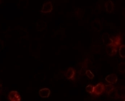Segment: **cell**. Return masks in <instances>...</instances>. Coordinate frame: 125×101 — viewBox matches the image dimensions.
Returning a JSON list of instances; mask_svg holds the SVG:
<instances>
[{
  "label": "cell",
  "mask_w": 125,
  "mask_h": 101,
  "mask_svg": "<svg viewBox=\"0 0 125 101\" xmlns=\"http://www.w3.org/2000/svg\"><path fill=\"white\" fill-rule=\"evenodd\" d=\"M105 80L109 83L115 84L117 81V77L115 75L112 74L107 76L105 78Z\"/></svg>",
  "instance_id": "ba28073f"
},
{
  "label": "cell",
  "mask_w": 125,
  "mask_h": 101,
  "mask_svg": "<svg viewBox=\"0 0 125 101\" xmlns=\"http://www.w3.org/2000/svg\"><path fill=\"white\" fill-rule=\"evenodd\" d=\"M53 9V6L52 2L47 1L43 5L41 12L42 13L46 14L52 12Z\"/></svg>",
  "instance_id": "7a4b0ae2"
},
{
  "label": "cell",
  "mask_w": 125,
  "mask_h": 101,
  "mask_svg": "<svg viewBox=\"0 0 125 101\" xmlns=\"http://www.w3.org/2000/svg\"><path fill=\"white\" fill-rule=\"evenodd\" d=\"M75 74V71L74 69L72 68H69L65 72L64 75L67 79H72L74 77Z\"/></svg>",
  "instance_id": "9c48e42d"
},
{
  "label": "cell",
  "mask_w": 125,
  "mask_h": 101,
  "mask_svg": "<svg viewBox=\"0 0 125 101\" xmlns=\"http://www.w3.org/2000/svg\"><path fill=\"white\" fill-rule=\"evenodd\" d=\"M119 54L122 58H125V45H122L119 47Z\"/></svg>",
  "instance_id": "7c38bea8"
},
{
  "label": "cell",
  "mask_w": 125,
  "mask_h": 101,
  "mask_svg": "<svg viewBox=\"0 0 125 101\" xmlns=\"http://www.w3.org/2000/svg\"><path fill=\"white\" fill-rule=\"evenodd\" d=\"M104 88L105 86L102 83H99L95 86L94 94L96 95H100L104 91Z\"/></svg>",
  "instance_id": "8992f818"
},
{
  "label": "cell",
  "mask_w": 125,
  "mask_h": 101,
  "mask_svg": "<svg viewBox=\"0 0 125 101\" xmlns=\"http://www.w3.org/2000/svg\"><path fill=\"white\" fill-rule=\"evenodd\" d=\"M95 87L91 85H89L86 87V90L87 92L90 93H94Z\"/></svg>",
  "instance_id": "4fadbf2b"
},
{
  "label": "cell",
  "mask_w": 125,
  "mask_h": 101,
  "mask_svg": "<svg viewBox=\"0 0 125 101\" xmlns=\"http://www.w3.org/2000/svg\"><path fill=\"white\" fill-rule=\"evenodd\" d=\"M123 101H125V99Z\"/></svg>",
  "instance_id": "2e32d148"
},
{
  "label": "cell",
  "mask_w": 125,
  "mask_h": 101,
  "mask_svg": "<svg viewBox=\"0 0 125 101\" xmlns=\"http://www.w3.org/2000/svg\"><path fill=\"white\" fill-rule=\"evenodd\" d=\"M117 47L115 45L111 43L106 45V52L109 56H113L117 53Z\"/></svg>",
  "instance_id": "6da1fadb"
},
{
  "label": "cell",
  "mask_w": 125,
  "mask_h": 101,
  "mask_svg": "<svg viewBox=\"0 0 125 101\" xmlns=\"http://www.w3.org/2000/svg\"><path fill=\"white\" fill-rule=\"evenodd\" d=\"M115 94L117 98L125 99V86H120L117 88Z\"/></svg>",
  "instance_id": "277c9868"
},
{
  "label": "cell",
  "mask_w": 125,
  "mask_h": 101,
  "mask_svg": "<svg viewBox=\"0 0 125 101\" xmlns=\"http://www.w3.org/2000/svg\"><path fill=\"white\" fill-rule=\"evenodd\" d=\"M8 97L10 101H21V97L17 91H12L9 93Z\"/></svg>",
  "instance_id": "3957f363"
},
{
  "label": "cell",
  "mask_w": 125,
  "mask_h": 101,
  "mask_svg": "<svg viewBox=\"0 0 125 101\" xmlns=\"http://www.w3.org/2000/svg\"><path fill=\"white\" fill-rule=\"evenodd\" d=\"M115 86L112 84L106 85L105 86L104 91H105L107 94L109 95L115 90Z\"/></svg>",
  "instance_id": "8fae6325"
},
{
  "label": "cell",
  "mask_w": 125,
  "mask_h": 101,
  "mask_svg": "<svg viewBox=\"0 0 125 101\" xmlns=\"http://www.w3.org/2000/svg\"><path fill=\"white\" fill-rule=\"evenodd\" d=\"M118 69L119 71L122 73L125 72V63H121L118 65Z\"/></svg>",
  "instance_id": "5bb4252c"
},
{
  "label": "cell",
  "mask_w": 125,
  "mask_h": 101,
  "mask_svg": "<svg viewBox=\"0 0 125 101\" xmlns=\"http://www.w3.org/2000/svg\"><path fill=\"white\" fill-rule=\"evenodd\" d=\"M112 44L118 47L121 45L122 41V36L120 34H118L115 36L111 38Z\"/></svg>",
  "instance_id": "5b68a950"
},
{
  "label": "cell",
  "mask_w": 125,
  "mask_h": 101,
  "mask_svg": "<svg viewBox=\"0 0 125 101\" xmlns=\"http://www.w3.org/2000/svg\"><path fill=\"white\" fill-rule=\"evenodd\" d=\"M105 8L107 12L111 13L113 11L114 5L113 2L110 0H108L105 2Z\"/></svg>",
  "instance_id": "30bf717a"
},
{
  "label": "cell",
  "mask_w": 125,
  "mask_h": 101,
  "mask_svg": "<svg viewBox=\"0 0 125 101\" xmlns=\"http://www.w3.org/2000/svg\"><path fill=\"white\" fill-rule=\"evenodd\" d=\"M39 95L42 98H47L49 96L51 91L49 89L47 88L42 89L39 91Z\"/></svg>",
  "instance_id": "52a82bcc"
},
{
  "label": "cell",
  "mask_w": 125,
  "mask_h": 101,
  "mask_svg": "<svg viewBox=\"0 0 125 101\" xmlns=\"http://www.w3.org/2000/svg\"><path fill=\"white\" fill-rule=\"evenodd\" d=\"M85 74H86V75L88 77L90 78V79H93L94 78V75L91 72L90 70H87L86 72H85Z\"/></svg>",
  "instance_id": "9a60e30c"
}]
</instances>
